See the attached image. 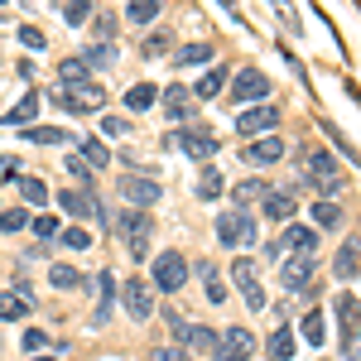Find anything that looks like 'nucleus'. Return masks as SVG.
I'll list each match as a JSON object with an SVG mask.
<instances>
[{
	"mask_svg": "<svg viewBox=\"0 0 361 361\" xmlns=\"http://www.w3.org/2000/svg\"><path fill=\"white\" fill-rule=\"evenodd\" d=\"M111 231L121 236V246L130 260H145L149 255V241H154V212L149 207H121L111 217Z\"/></svg>",
	"mask_w": 361,
	"mask_h": 361,
	"instance_id": "obj_1",
	"label": "nucleus"
},
{
	"mask_svg": "<svg viewBox=\"0 0 361 361\" xmlns=\"http://www.w3.org/2000/svg\"><path fill=\"white\" fill-rule=\"evenodd\" d=\"M304 183L318 188L323 197H333L337 188L347 183V173L337 164V154H328V149H304Z\"/></svg>",
	"mask_w": 361,
	"mask_h": 361,
	"instance_id": "obj_2",
	"label": "nucleus"
},
{
	"mask_svg": "<svg viewBox=\"0 0 361 361\" xmlns=\"http://www.w3.org/2000/svg\"><path fill=\"white\" fill-rule=\"evenodd\" d=\"M313 270H318V255L313 250H294V255H284L279 260V284L289 289V294H313Z\"/></svg>",
	"mask_w": 361,
	"mask_h": 361,
	"instance_id": "obj_3",
	"label": "nucleus"
},
{
	"mask_svg": "<svg viewBox=\"0 0 361 361\" xmlns=\"http://www.w3.org/2000/svg\"><path fill=\"white\" fill-rule=\"evenodd\" d=\"M217 241L222 246H236V250L255 246V217H250L246 207H226L222 217H217Z\"/></svg>",
	"mask_w": 361,
	"mask_h": 361,
	"instance_id": "obj_4",
	"label": "nucleus"
},
{
	"mask_svg": "<svg viewBox=\"0 0 361 361\" xmlns=\"http://www.w3.org/2000/svg\"><path fill=\"white\" fill-rule=\"evenodd\" d=\"M149 284H154V294H178V289L188 284V260H183L178 250H159Z\"/></svg>",
	"mask_w": 361,
	"mask_h": 361,
	"instance_id": "obj_5",
	"label": "nucleus"
},
{
	"mask_svg": "<svg viewBox=\"0 0 361 361\" xmlns=\"http://www.w3.org/2000/svg\"><path fill=\"white\" fill-rule=\"evenodd\" d=\"M231 284L241 289V299H246L250 313H260V308H265V284H260V265H255L250 255H236V260H231Z\"/></svg>",
	"mask_w": 361,
	"mask_h": 361,
	"instance_id": "obj_6",
	"label": "nucleus"
},
{
	"mask_svg": "<svg viewBox=\"0 0 361 361\" xmlns=\"http://www.w3.org/2000/svg\"><path fill=\"white\" fill-rule=\"evenodd\" d=\"M58 102L68 106V111H78V116H87V111H102L106 106V92H102V82H68V87H58Z\"/></svg>",
	"mask_w": 361,
	"mask_h": 361,
	"instance_id": "obj_7",
	"label": "nucleus"
},
{
	"mask_svg": "<svg viewBox=\"0 0 361 361\" xmlns=\"http://www.w3.org/2000/svg\"><path fill=\"white\" fill-rule=\"evenodd\" d=\"M231 102L236 106H250V102H270V78L260 73V68H241L236 78H231Z\"/></svg>",
	"mask_w": 361,
	"mask_h": 361,
	"instance_id": "obj_8",
	"label": "nucleus"
},
{
	"mask_svg": "<svg viewBox=\"0 0 361 361\" xmlns=\"http://www.w3.org/2000/svg\"><path fill=\"white\" fill-rule=\"evenodd\" d=\"M173 140H178V149H183L188 159H212V154L222 149V140L212 135V126H202V121H193V126H183V130H178Z\"/></svg>",
	"mask_w": 361,
	"mask_h": 361,
	"instance_id": "obj_9",
	"label": "nucleus"
},
{
	"mask_svg": "<svg viewBox=\"0 0 361 361\" xmlns=\"http://www.w3.org/2000/svg\"><path fill=\"white\" fill-rule=\"evenodd\" d=\"M116 193L126 197L130 207H154L164 188H159V178H145V173H121V178H116Z\"/></svg>",
	"mask_w": 361,
	"mask_h": 361,
	"instance_id": "obj_10",
	"label": "nucleus"
},
{
	"mask_svg": "<svg viewBox=\"0 0 361 361\" xmlns=\"http://www.w3.org/2000/svg\"><path fill=\"white\" fill-rule=\"evenodd\" d=\"M121 304H126V313L135 323H149V313H154V284L149 279H121Z\"/></svg>",
	"mask_w": 361,
	"mask_h": 361,
	"instance_id": "obj_11",
	"label": "nucleus"
},
{
	"mask_svg": "<svg viewBox=\"0 0 361 361\" xmlns=\"http://www.w3.org/2000/svg\"><path fill=\"white\" fill-rule=\"evenodd\" d=\"M169 328H173V337H178V347H188V352H217V337L222 333H212V328H202V323H188V318H178V313H169Z\"/></svg>",
	"mask_w": 361,
	"mask_h": 361,
	"instance_id": "obj_12",
	"label": "nucleus"
},
{
	"mask_svg": "<svg viewBox=\"0 0 361 361\" xmlns=\"http://www.w3.org/2000/svg\"><path fill=\"white\" fill-rule=\"evenodd\" d=\"M255 357V333L250 328H226L222 337H217V352H212V361H250Z\"/></svg>",
	"mask_w": 361,
	"mask_h": 361,
	"instance_id": "obj_13",
	"label": "nucleus"
},
{
	"mask_svg": "<svg viewBox=\"0 0 361 361\" xmlns=\"http://www.w3.org/2000/svg\"><path fill=\"white\" fill-rule=\"evenodd\" d=\"M279 126V111L270 106V102H260V106H250V111L236 116V135L241 140H260V135H275Z\"/></svg>",
	"mask_w": 361,
	"mask_h": 361,
	"instance_id": "obj_14",
	"label": "nucleus"
},
{
	"mask_svg": "<svg viewBox=\"0 0 361 361\" xmlns=\"http://www.w3.org/2000/svg\"><path fill=\"white\" fill-rule=\"evenodd\" d=\"M294 250H318V226L289 222V226H284V236L270 241V260H284V255H294Z\"/></svg>",
	"mask_w": 361,
	"mask_h": 361,
	"instance_id": "obj_15",
	"label": "nucleus"
},
{
	"mask_svg": "<svg viewBox=\"0 0 361 361\" xmlns=\"http://www.w3.org/2000/svg\"><path fill=\"white\" fill-rule=\"evenodd\" d=\"M241 159L250 169H275L284 159V140L279 135H260V140H246V149H241Z\"/></svg>",
	"mask_w": 361,
	"mask_h": 361,
	"instance_id": "obj_16",
	"label": "nucleus"
},
{
	"mask_svg": "<svg viewBox=\"0 0 361 361\" xmlns=\"http://www.w3.org/2000/svg\"><path fill=\"white\" fill-rule=\"evenodd\" d=\"M34 313V289L29 284H10V289H0V323H20Z\"/></svg>",
	"mask_w": 361,
	"mask_h": 361,
	"instance_id": "obj_17",
	"label": "nucleus"
},
{
	"mask_svg": "<svg viewBox=\"0 0 361 361\" xmlns=\"http://www.w3.org/2000/svg\"><path fill=\"white\" fill-rule=\"evenodd\" d=\"M193 102H197V97L188 92V87H159V106H164V116H169V121H178V126L193 116Z\"/></svg>",
	"mask_w": 361,
	"mask_h": 361,
	"instance_id": "obj_18",
	"label": "nucleus"
},
{
	"mask_svg": "<svg viewBox=\"0 0 361 361\" xmlns=\"http://www.w3.org/2000/svg\"><path fill=\"white\" fill-rule=\"evenodd\" d=\"M337 318H342V342H357L361 337V304L357 294H337Z\"/></svg>",
	"mask_w": 361,
	"mask_h": 361,
	"instance_id": "obj_19",
	"label": "nucleus"
},
{
	"mask_svg": "<svg viewBox=\"0 0 361 361\" xmlns=\"http://www.w3.org/2000/svg\"><path fill=\"white\" fill-rule=\"evenodd\" d=\"M260 212H265L270 222H294L299 202H294V193H284V188H270V197L260 202Z\"/></svg>",
	"mask_w": 361,
	"mask_h": 361,
	"instance_id": "obj_20",
	"label": "nucleus"
},
{
	"mask_svg": "<svg viewBox=\"0 0 361 361\" xmlns=\"http://www.w3.org/2000/svg\"><path fill=\"white\" fill-rule=\"evenodd\" d=\"M58 207H63V212H73V217H97V212H102V207H97V197L87 193V188H63V193H58Z\"/></svg>",
	"mask_w": 361,
	"mask_h": 361,
	"instance_id": "obj_21",
	"label": "nucleus"
},
{
	"mask_svg": "<svg viewBox=\"0 0 361 361\" xmlns=\"http://www.w3.org/2000/svg\"><path fill=\"white\" fill-rule=\"evenodd\" d=\"M193 270H197V279H202V289H207V304H226V284H222V275H217V265H212V260H197Z\"/></svg>",
	"mask_w": 361,
	"mask_h": 361,
	"instance_id": "obj_22",
	"label": "nucleus"
},
{
	"mask_svg": "<svg viewBox=\"0 0 361 361\" xmlns=\"http://www.w3.org/2000/svg\"><path fill=\"white\" fill-rule=\"evenodd\" d=\"M34 116H39V92H25V97H20L10 111L0 116V126H29Z\"/></svg>",
	"mask_w": 361,
	"mask_h": 361,
	"instance_id": "obj_23",
	"label": "nucleus"
},
{
	"mask_svg": "<svg viewBox=\"0 0 361 361\" xmlns=\"http://www.w3.org/2000/svg\"><path fill=\"white\" fill-rule=\"evenodd\" d=\"M265 197H270V183H265V178H241V183L231 188V202H236V207H250V202H265Z\"/></svg>",
	"mask_w": 361,
	"mask_h": 361,
	"instance_id": "obj_24",
	"label": "nucleus"
},
{
	"mask_svg": "<svg viewBox=\"0 0 361 361\" xmlns=\"http://www.w3.org/2000/svg\"><path fill=\"white\" fill-rule=\"evenodd\" d=\"M212 54H217L212 44H183V49L173 54V68H207Z\"/></svg>",
	"mask_w": 361,
	"mask_h": 361,
	"instance_id": "obj_25",
	"label": "nucleus"
},
{
	"mask_svg": "<svg viewBox=\"0 0 361 361\" xmlns=\"http://www.w3.org/2000/svg\"><path fill=\"white\" fill-rule=\"evenodd\" d=\"M333 270H337V279H342V284H352V275L361 270V246H357V241H347V246L337 250Z\"/></svg>",
	"mask_w": 361,
	"mask_h": 361,
	"instance_id": "obj_26",
	"label": "nucleus"
},
{
	"mask_svg": "<svg viewBox=\"0 0 361 361\" xmlns=\"http://www.w3.org/2000/svg\"><path fill=\"white\" fill-rule=\"evenodd\" d=\"M222 188H226L222 169H202V173H197V202H217Z\"/></svg>",
	"mask_w": 361,
	"mask_h": 361,
	"instance_id": "obj_27",
	"label": "nucleus"
},
{
	"mask_svg": "<svg viewBox=\"0 0 361 361\" xmlns=\"http://www.w3.org/2000/svg\"><path fill=\"white\" fill-rule=\"evenodd\" d=\"M159 10H164V0H130V5H126V20H130V25H154Z\"/></svg>",
	"mask_w": 361,
	"mask_h": 361,
	"instance_id": "obj_28",
	"label": "nucleus"
},
{
	"mask_svg": "<svg viewBox=\"0 0 361 361\" xmlns=\"http://www.w3.org/2000/svg\"><path fill=\"white\" fill-rule=\"evenodd\" d=\"M154 102H159V87L154 82H135L130 92H126V106H130V111H149Z\"/></svg>",
	"mask_w": 361,
	"mask_h": 361,
	"instance_id": "obj_29",
	"label": "nucleus"
},
{
	"mask_svg": "<svg viewBox=\"0 0 361 361\" xmlns=\"http://www.w3.org/2000/svg\"><path fill=\"white\" fill-rule=\"evenodd\" d=\"M226 82H231V78H226L222 68H212V73H202V82L193 87V97H197V102H212V97H222Z\"/></svg>",
	"mask_w": 361,
	"mask_h": 361,
	"instance_id": "obj_30",
	"label": "nucleus"
},
{
	"mask_svg": "<svg viewBox=\"0 0 361 361\" xmlns=\"http://www.w3.org/2000/svg\"><path fill=\"white\" fill-rule=\"evenodd\" d=\"M49 284H54V289H82L87 279H82L78 265H49Z\"/></svg>",
	"mask_w": 361,
	"mask_h": 361,
	"instance_id": "obj_31",
	"label": "nucleus"
},
{
	"mask_svg": "<svg viewBox=\"0 0 361 361\" xmlns=\"http://www.w3.org/2000/svg\"><path fill=\"white\" fill-rule=\"evenodd\" d=\"M82 63L92 68V73H97V68H111V63H116V44H106V39H97L92 49H82Z\"/></svg>",
	"mask_w": 361,
	"mask_h": 361,
	"instance_id": "obj_32",
	"label": "nucleus"
},
{
	"mask_svg": "<svg viewBox=\"0 0 361 361\" xmlns=\"http://www.w3.org/2000/svg\"><path fill=\"white\" fill-rule=\"evenodd\" d=\"M25 140H29V145H73V135L58 130V126H29Z\"/></svg>",
	"mask_w": 361,
	"mask_h": 361,
	"instance_id": "obj_33",
	"label": "nucleus"
},
{
	"mask_svg": "<svg viewBox=\"0 0 361 361\" xmlns=\"http://www.w3.org/2000/svg\"><path fill=\"white\" fill-rule=\"evenodd\" d=\"M20 197H25L29 207H44V202H49V183L34 178V173H25V178H20Z\"/></svg>",
	"mask_w": 361,
	"mask_h": 361,
	"instance_id": "obj_34",
	"label": "nucleus"
},
{
	"mask_svg": "<svg viewBox=\"0 0 361 361\" xmlns=\"http://www.w3.org/2000/svg\"><path fill=\"white\" fill-rule=\"evenodd\" d=\"M87 78H92V68L82 63V54H78V58H63V63H58V82H63V87H68V82H87Z\"/></svg>",
	"mask_w": 361,
	"mask_h": 361,
	"instance_id": "obj_35",
	"label": "nucleus"
},
{
	"mask_svg": "<svg viewBox=\"0 0 361 361\" xmlns=\"http://www.w3.org/2000/svg\"><path fill=\"white\" fill-rule=\"evenodd\" d=\"M294 357V328H275L270 333V361H289Z\"/></svg>",
	"mask_w": 361,
	"mask_h": 361,
	"instance_id": "obj_36",
	"label": "nucleus"
},
{
	"mask_svg": "<svg viewBox=\"0 0 361 361\" xmlns=\"http://www.w3.org/2000/svg\"><path fill=\"white\" fill-rule=\"evenodd\" d=\"M78 154H82L92 169H106V164H111V154H106V145H102V140H78Z\"/></svg>",
	"mask_w": 361,
	"mask_h": 361,
	"instance_id": "obj_37",
	"label": "nucleus"
},
{
	"mask_svg": "<svg viewBox=\"0 0 361 361\" xmlns=\"http://www.w3.org/2000/svg\"><path fill=\"white\" fill-rule=\"evenodd\" d=\"M313 222L318 226H337L342 222V207H337L333 197H318V202H313Z\"/></svg>",
	"mask_w": 361,
	"mask_h": 361,
	"instance_id": "obj_38",
	"label": "nucleus"
},
{
	"mask_svg": "<svg viewBox=\"0 0 361 361\" xmlns=\"http://www.w3.org/2000/svg\"><path fill=\"white\" fill-rule=\"evenodd\" d=\"M58 246L87 250V246H92V231H87V226H63V231H58Z\"/></svg>",
	"mask_w": 361,
	"mask_h": 361,
	"instance_id": "obj_39",
	"label": "nucleus"
},
{
	"mask_svg": "<svg viewBox=\"0 0 361 361\" xmlns=\"http://www.w3.org/2000/svg\"><path fill=\"white\" fill-rule=\"evenodd\" d=\"M169 44H173V34H169V29H154V34H145L140 54H145V58H159V54L169 49Z\"/></svg>",
	"mask_w": 361,
	"mask_h": 361,
	"instance_id": "obj_40",
	"label": "nucleus"
},
{
	"mask_svg": "<svg viewBox=\"0 0 361 361\" xmlns=\"http://www.w3.org/2000/svg\"><path fill=\"white\" fill-rule=\"evenodd\" d=\"M63 20H68L73 29L87 25V20H92V0H68V5H63Z\"/></svg>",
	"mask_w": 361,
	"mask_h": 361,
	"instance_id": "obj_41",
	"label": "nucleus"
},
{
	"mask_svg": "<svg viewBox=\"0 0 361 361\" xmlns=\"http://www.w3.org/2000/svg\"><path fill=\"white\" fill-rule=\"evenodd\" d=\"M29 226V207H5L0 212V231H25Z\"/></svg>",
	"mask_w": 361,
	"mask_h": 361,
	"instance_id": "obj_42",
	"label": "nucleus"
},
{
	"mask_svg": "<svg viewBox=\"0 0 361 361\" xmlns=\"http://www.w3.org/2000/svg\"><path fill=\"white\" fill-rule=\"evenodd\" d=\"M299 333H304L308 347H318V342H323V313H308L304 323H299Z\"/></svg>",
	"mask_w": 361,
	"mask_h": 361,
	"instance_id": "obj_43",
	"label": "nucleus"
},
{
	"mask_svg": "<svg viewBox=\"0 0 361 361\" xmlns=\"http://www.w3.org/2000/svg\"><path fill=\"white\" fill-rule=\"evenodd\" d=\"M149 361H193V352H188V347H178V342H169V347H154Z\"/></svg>",
	"mask_w": 361,
	"mask_h": 361,
	"instance_id": "obj_44",
	"label": "nucleus"
},
{
	"mask_svg": "<svg viewBox=\"0 0 361 361\" xmlns=\"http://www.w3.org/2000/svg\"><path fill=\"white\" fill-rule=\"evenodd\" d=\"M102 135H106V140L130 135V121H126V116H102Z\"/></svg>",
	"mask_w": 361,
	"mask_h": 361,
	"instance_id": "obj_45",
	"label": "nucleus"
},
{
	"mask_svg": "<svg viewBox=\"0 0 361 361\" xmlns=\"http://www.w3.org/2000/svg\"><path fill=\"white\" fill-rule=\"evenodd\" d=\"M63 169H68V173H73V178H78V183H82V188H87V178H92V164H87V159H82V154H78V149L68 154V164H63Z\"/></svg>",
	"mask_w": 361,
	"mask_h": 361,
	"instance_id": "obj_46",
	"label": "nucleus"
},
{
	"mask_svg": "<svg viewBox=\"0 0 361 361\" xmlns=\"http://www.w3.org/2000/svg\"><path fill=\"white\" fill-rule=\"evenodd\" d=\"M270 5H275V15H279V25L289 29V34H299V15H294V5H289V0H270Z\"/></svg>",
	"mask_w": 361,
	"mask_h": 361,
	"instance_id": "obj_47",
	"label": "nucleus"
},
{
	"mask_svg": "<svg viewBox=\"0 0 361 361\" xmlns=\"http://www.w3.org/2000/svg\"><path fill=\"white\" fill-rule=\"evenodd\" d=\"M20 44H25V49H39V54H44V44H49V39H44V29L20 25Z\"/></svg>",
	"mask_w": 361,
	"mask_h": 361,
	"instance_id": "obj_48",
	"label": "nucleus"
},
{
	"mask_svg": "<svg viewBox=\"0 0 361 361\" xmlns=\"http://www.w3.org/2000/svg\"><path fill=\"white\" fill-rule=\"evenodd\" d=\"M29 226H34V236H44V241H58V222H54V217H29Z\"/></svg>",
	"mask_w": 361,
	"mask_h": 361,
	"instance_id": "obj_49",
	"label": "nucleus"
},
{
	"mask_svg": "<svg viewBox=\"0 0 361 361\" xmlns=\"http://www.w3.org/2000/svg\"><path fill=\"white\" fill-rule=\"evenodd\" d=\"M44 342H49V337L39 333V328H29V333H25V352H34V357H39V352H44Z\"/></svg>",
	"mask_w": 361,
	"mask_h": 361,
	"instance_id": "obj_50",
	"label": "nucleus"
},
{
	"mask_svg": "<svg viewBox=\"0 0 361 361\" xmlns=\"http://www.w3.org/2000/svg\"><path fill=\"white\" fill-rule=\"evenodd\" d=\"M111 34H116V20H111V15H102V20H97V39L111 44Z\"/></svg>",
	"mask_w": 361,
	"mask_h": 361,
	"instance_id": "obj_51",
	"label": "nucleus"
},
{
	"mask_svg": "<svg viewBox=\"0 0 361 361\" xmlns=\"http://www.w3.org/2000/svg\"><path fill=\"white\" fill-rule=\"evenodd\" d=\"M342 361H361V342H347V357Z\"/></svg>",
	"mask_w": 361,
	"mask_h": 361,
	"instance_id": "obj_52",
	"label": "nucleus"
},
{
	"mask_svg": "<svg viewBox=\"0 0 361 361\" xmlns=\"http://www.w3.org/2000/svg\"><path fill=\"white\" fill-rule=\"evenodd\" d=\"M34 361H54V357H34Z\"/></svg>",
	"mask_w": 361,
	"mask_h": 361,
	"instance_id": "obj_53",
	"label": "nucleus"
},
{
	"mask_svg": "<svg viewBox=\"0 0 361 361\" xmlns=\"http://www.w3.org/2000/svg\"><path fill=\"white\" fill-rule=\"evenodd\" d=\"M0 5H5V0H0Z\"/></svg>",
	"mask_w": 361,
	"mask_h": 361,
	"instance_id": "obj_54",
	"label": "nucleus"
}]
</instances>
